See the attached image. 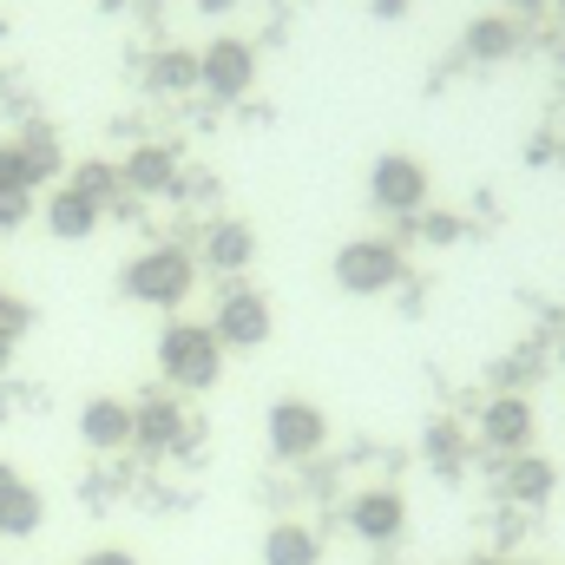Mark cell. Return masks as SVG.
<instances>
[{
  "label": "cell",
  "mask_w": 565,
  "mask_h": 565,
  "mask_svg": "<svg viewBox=\"0 0 565 565\" xmlns=\"http://www.w3.org/2000/svg\"><path fill=\"white\" fill-rule=\"evenodd\" d=\"M250 264H257V231H250L244 217H217V224L204 231V270L237 277V270H250Z\"/></svg>",
  "instance_id": "12"
},
{
  "label": "cell",
  "mask_w": 565,
  "mask_h": 565,
  "mask_svg": "<svg viewBox=\"0 0 565 565\" xmlns=\"http://www.w3.org/2000/svg\"><path fill=\"white\" fill-rule=\"evenodd\" d=\"M211 329H217V342H224V349H264V342H270V329H277L270 296H264V289H224V302H217Z\"/></svg>",
  "instance_id": "8"
},
{
  "label": "cell",
  "mask_w": 565,
  "mask_h": 565,
  "mask_svg": "<svg viewBox=\"0 0 565 565\" xmlns=\"http://www.w3.org/2000/svg\"><path fill=\"white\" fill-rule=\"evenodd\" d=\"M79 565H139V559H132L126 546H99V553H86Z\"/></svg>",
  "instance_id": "27"
},
{
  "label": "cell",
  "mask_w": 565,
  "mask_h": 565,
  "mask_svg": "<svg viewBox=\"0 0 565 565\" xmlns=\"http://www.w3.org/2000/svg\"><path fill=\"white\" fill-rule=\"evenodd\" d=\"M520 53V20L513 13H480V20H467V60L473 66H500V60H513Z\"/></svg>",
  "instance_id": "15"
},
{
  "label": "cell",
  "mask_w": 565,
  "mask_h": 565,
  "mask_svg": "<svg viewBox=\"0 0 565 565\" xmlns=\"http://www.w3.org/2000/svg\"><path fill=\"white\" fill-rule=\"evenodd\" d=\"M73 191H86V198H93V204L106 211V204H113V198L126 191V178H119V164H106V158H86V164L73 171Z\"/></svg>",
  "instance_id": "21"
},
{
  "label": "cell",
  "mask_w": 565,
  "mask_h": 565,
  "mask_svg": "<svg viewBox=\"0 0 565 565\" xmlns=\"http://www.w3.org/2000/svg\"><path fill=\"white\" fill-rule=\"evenodd\" d=\"M500 7H507V13H513V20H526V13H540V7H546V0H500Z\"/></svg>",
  "instance_id": "29"
},
{
  "label": "cell",
  "mask_w": 565,
  "mask_h": 565,
  "mask_svg": "<svg viewBox=\"0 0 565 565\" xmlns=\"http://www.w3.org/2000/svg\"><path fill=\"white\" fill-rule=\"evenodd\" d=\"M26 329H33V309H26L20 296H0V335H7V342H20Z\"/></svg>",
  "instance_id": "24"
},
{
  "label": "cell",
  "mask_w": 565,
  "mask_h": 565,
  "mask_svg": "<svg viewBox=\"0 0 565 565\" xmlns=\"http://www.w3.org/2000/svg\"><path fill=\"white\" fill-rule=\"evenodd\" d=\"M369 204L388 217H422L427 211V164L415 151H382L369 171Z\"/></svg>",
  "instance_id": "5"
},
{
  "label": "cell",
  "mask_w": 565,
  "mask_h": 565,
  "mask_svg": "<svg viewBox=\"0 0 565 565\" xmlns=\"http://www.w3.org/2000/svg\"><path fill=\"white\" fill-rule=\"evenodd\" d=\"M20 151H26V164H33V184H46V178L66 171V151H60V139H53L46 126H26V132H20Z\"/></svg>",
  "instance_id": "20"
},
{
  "label": "cell",
  "mask_w": 565,
  "mask_h": 565,
  "mask_svg": "<svg viewBox=\"0 0 565 565\" xmlns=\"http://www.w3.org/2000/svg\"><path fill=\"white\" fill-rule=\"evenodd\" d=\"M198 86L211 93V99H244L250 86H257V46L250 40H237V33H224V40H211L204 53H198Z\"/></svg>",
  "instance_id": "6"
},
{
  "label": "cell",
  "mask_w": 565,
  "mask_h": 565,
  "mask_svg": "<svg viewBox=\"0 0 565 565\" xmlns=\"http://www.w3.org/2000/svg\"><path fill=\"white\" fill-rule=\"evenodd\" d=\"M33 217V191H0V231H20Z\"/></svg>",
  "instance_id": "25"
},
{
  "label": "cell",
  "mask_w": 565,
  "mask_h": 565,
  "mask_svg": "<svg viewBox=\"0 0 565 565\" xmlns=\"http://www.w3.org/2000/svg\"><path fill=\"white\" fill-rule=\"evenodd\" d=\"M480 440L493 454H526L533 447V402L526 395H493L480 408Z\"/></svg>",
  "instance_id": "9"
},
{
  "label": "cell",
  "mask_w": 565,
  "mask_h": 565,
  "mask_svg": "<svg viewBox=\"0 0 565 565\" xmlns=\"http://www.w3.org/2000/svg\"><path fill=\"white\" fill-rule=\"evenodd\" d=\"M375 13H382V20H395V13H402V0H375Z\"/></svg>",
  "instance_id": "31"
},
{
  "label": "cell",
  "mask_w": 565,
  "mask_h": 565,
  "mask_svg": "<svg viewBox=\"0 0 565 565\" xmlns=\"http://www.w3.org/2000/svg\"><path fill=\"white\" fill-rule=\"evenodd\" d=\"M264 565H322V540L302 520H277L264 533Z\"/></svg>",
  "instance_id": "16"
},
{
  "label": "cell",
  "mask_w": 565,
  "mask_h": 565,
  "mask_svg": "<svg viewBox=\"0 0 565 565\" xmlns=\"http://www.w3.org/2000/svg\"><path fill=\"white\" fill-rule=\"evenodd\" d=\"M402 277H408V257L388 237H349L335 250V289H349V296H382Z\"/></svg>",
  "instance_id": "3"
},
{
  "label": "cell",
  "mask_w": 565,
  "mask_h": 565,
  "mask_svg": "<svg viewBox=\"0 0 565 565\" xmlns=\"http://www.w3.org/2000/svg\"><path fill=\"white\" fill-rule=\"evenodd\" d=\"M0 191H40L26 151H20V139H0Z\"/></svg>",
  "instance_id": "23"
},
{
  "label": "cell",
  "mask_w": 565,
  "mask_h": 565,
  "mask_svg": "<svg viewBox=\"0 0 565 565\" xmlns=\"http://www.w3.org/2000/svg\"><path fill=\"white\" fill-rule=\"evenodd\" d=\"M553 487H559L553 460H540L533 447H526V454H513V467H507V493H513L520 507H540V500H553Z\"/></svg>",
  "instance_id": "17"
},
{
  "label": "cell",
  "mask_w": 565,
  "mask_h": 565,
  "mask_svg": "<svg viewBox=\"0 0 565 565\" xmlns=\"http://www.w3.org/2000/svg\"><path fill=\"white\" fill-rule=\"evenodd\" d=\"M40 520H46L40 487H20V493H7V500H0V540H33V533H40Z\"/></svg>",
  "instance_id": "19"
},
{
  "label": "cell",
  "mask_w": 565,
  "mask_h": 565,
  "mask_svg": "<svg viewBox=\"0 0 565 565\" xmlns=\"http://www.w3.org/2000/svg\"><path fill=\"white\" fill-rule=\"evenodd\" d=\"M0 296H7V289H0Z\"/></svg>",
  "instance_id": "34"
},
{
  "label": "cell",
  "mask_w": 565,
  "mask_h": 565,
  "mask_svg": "<svg viewBox=\"0 0 565 565\" xmlns=\"http://www.w3.org/2000/svg\"><path fill=\"white\" fill-rule=\"evenodd\" d=\"M145 79H151V93H198V53H184V46H158L151 66H145Z\"/></svg>",
  "instance_id": "18"
},
{
  "label": "cell",
  "mask_w": 565,
  "mask_h": 565,
  "mask_svg": "<svg viewBox=\"0 0 565 565\" xmlns=\"http://www.w3.org/2000/svg\"><path fill=\"white\" fill-rule=\"evenodd\" d=\"M342 520H349V533H355L362 546H395V540L408 533V500H402L395 487H362V493H349Z\"/></svg>",
  "instance_id": "7"
},
{
  "label": "cell",
  "mask_w": 565,
  "mask_h": 565,
  "mask_svg": "<svg viewBox=\"0 0 565 565\" xmlns=\"http://www.w3.org/2000/svg\"><path fill=\"white\" fill-rule=\"evenodd\" d=\"M7 362H13V342H7V335H0V375H7Z\"/></svg>",
  "instance_id": "32"
},
{
  "label": "cell",
  "mask_w": 565,
  "mask_h": 565,
  "mask_svg": "<svg viewBox=\"0 0 565 565\" xmlns=\"http://www.w3.org/2000/svg\"><path fill=\"white\" fill-rule=\"evenodd\" d=\"M473 565H507V559H473Z\"/></svg>",
  "instance_id": "33"
},
{
  "label": "cell",
  "mask_w": 565,
  "mask_h": 565,
  "mask_svg": "<svg viewBox=\"0 0 565 565\" xmlns=\"http://www.w3.org/2000/svg\"><path fill=\"white\" fill-rule=\"evenodd\" d=\"M191 282H198V257H191V250L151 244V250H139V257L126 264L119 289H126L132 302H145V309H178V302L191 296Z\"/></svg>",
  "instance_id": "2"
},
{
  "label": "cell",
  "mask_w": 565,
  "mask_h": 565,
  "mask_svg": "<svg viewBox=\"0 0 565 565\" xmlns=\"http://www.w3.org/2000/svg\"><path fill=\"white\" fill-rule=\"evenodd\" d=\"M158 375L171 382V388H184V395H204V388H217V375H224V342H217V329L211 322H164V335H158Z\"/></svg>",
  "instance_id": "1"
},
{
  "label": "cell",
  "mask_w": 565,
  "mask_h": 565,
  "mask_svg": "<svg viewBox=\"0 0 565 565\" xmlns=\"http://www.w3.org/2000/svg\"><path fill=\"white\" fill-rule=\"evenodd\" d=\"M132 447H145V454L184 447V408H178L171 395H145V402H132Z\"/></svg>",
  "instance_id": "11"
},
{
  "label": "cell",
  "mask_w": 565,
  "mask_h": 565,
  "mask_svg": "<svg viewBox=\"0 0 565 565\" xmlns=\"http://www.w3.org/2000/svg\"><path fill=\"white\" fill-rule=\"evenodd\" d=\"M427 460H434L440 473H454V467L467 460V434H460L454 422H434L427 427Z\"/></svg>",
  "instance_id": "22"
},
{
  "label": "cell",
  "mask_w": 565,
  "mask_h": 565,
  "mask_svg": "<svg viewBox=\"0 0 565 565\" xmlns=\"http://www.w3.org/2000/svg\"><path fill=\"white\" fill-rule=\"evenodd\" d=\"M422 237H427V244H454V237H460V217H440V211L427 217V211H422Z\"/></svg>",
  "instance_id": "26"
},
{
  "label": "cell",
  "mask_w": 565,
  "mask_h": 565,
  "mask_svg": "<svg viewBox=\"0 0 565 565\" xmlns=\"http://www.w3.org/2000/svg\"><path fill=\"white\" fill-rule=\"evenodd\" d=\"M119 178H126L132 198H164V191L178 184V151H171V145H139V151H126Z\"/></svg>",
  "instance_id": "13"
},
{
  "label": "cell",
  "mask_w": 565,
  "mask_h": 565,
  "mask_svg": "<svg viewBox=\"0 0 565 565\" xmlns=\"http://www.w3.org/2000/svg\"><path fill=\"white\" fill-rule=\"evenodd\" d=\"M79 440H86L93 454H119V447H132V402H119V395H93V402L79 408Z\"/></svg>",
  "instance_id": "10"
},
{
  "label": "cell",
  "mask_w": 565,
  "mask_h": 565,
  "mask_svg": "<svg viewBox=\"0 0 565 565\" xmlns=\"http://www.w3.org/2000/svg\"><path fill=\"white\" fill-rule=\"evenodd\" d=\"M20 487H26V480H20V467H13V460H0V500H7V493H20Z\"/></svg>",
  "instance_id": "28"
},
{
  "label": "cell",
  "mask_w": 565,
  "mask_h": 565,
  "mask_svg": "<svg viewBox=\"0 0 565 565\" xmlns=\"http://www.w3.org/2000/svg\"><path fill=\"white\" fill-rule=\"evenodd\" d=\"M99 217H106V211H99L86 191H73V184H60V191L46 198V231H53L60 244H86V237L99 231Z\"/></svg>",
  "instance_id": "14"
},
{
  "label": "cell",
  "mask_w": 565,
  "mask_h": 565,
  "mask_svg": "<svg viewBox=\"0 0 565 565\" xmlns=\"http://www.w3.org/2000/svg\"><path fill=\"white\" fill-rule=\"evenodd\" d=\"M559 7H565V0H559Z\"/></svg>",
  "instance_id": "35"
},
{
  "label": "cell",
  "mask_w": 565,
  "mask_h": 565,
  "mask_svg": "<svg viewBox=\"0 0 565 565\" xmlns=\"http://www.w3.org/2000/svg\"><path fill=\"white\" fill-rule=\"evenodd\" d=\"M264 434H270V454L277 460H316L329 447V415L309 395H282V402H270Z\"/></svg>",
  "instance_id": "4"
},
{
  "label": "cell",
  "mask_w": 565,
  "mask_h": 565,
  "mask_svg": "<svg viewBox=\"0 0 565 565\" xmlns=\"http://www.w3.org/2000/svg\"><path fill=\"white\" fill-rule=\"evenodd\" d=\"M237 0H198V13H231Z\"/></svg>",
  "instance_id": "30"
}]
</instances>
